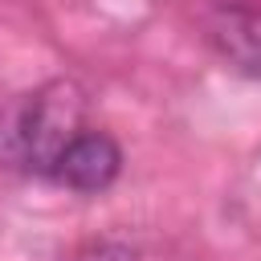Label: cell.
Here are the masks:
<instances>
[{"label": "cell", "mask_w": 261, "mask_h": 261, "mask_svg": "<svg viewBox=\"0 0 261 261\" xmlns=\"http://www.w3.org/2000/svg\"><path fill=\"white\" fill-rule=\"evenodd\" d=\"M86 130V90L69 77L41 82L0 102V167L53 175L61 151Z\"/></svg>", "instance_id": "1"}, {"label": "cell", "mask_w": 261, "mask_h": 261, "mask_svg": "<svg viewBox=\"0 0 261 261\" xmlns=\"http://www.w3.org/2000/svg\"><path fill=\"white\" fill-rule=\"evenodd\" d=\"M122 171V147L114 135L86 126L53 163V184L69 188V192H106Z\"/></svg>", "instance_id": "2"}, {"label": "cell", "mask_w": 261, "mask_h": 261, "mask_svg": "<svg viewBox=\"0 0 261 261\" xmlns=\"http://www.w3.org/2000/svg\"><path fill=\"white\" fill-rule=\"evenodd\" d=\"M208 41L212 49L245 77H261V12L224 4L208 16Z\"/></svg>", "instance_id": "3"}, {"label": "cell", "mask_w": 261, "mask_h": 261, "mask_svg": "<svg viewBox=\"0 0 261 261\" xmlns=\"http://www.w3.org/2000/svg\"><path fill=\"white\" fill-rule=\"evenodd\" d=\"M65 261H139V253L122 241H86L65 253Z\"/></svg>", "instance_id": "4"}]
</instances>
